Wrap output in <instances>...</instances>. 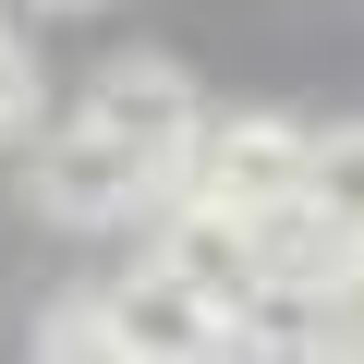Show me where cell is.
I'll return each mask as SVG.
<instances>
[{"label": "cell", "instance_id": "1", "mask_svg": "<svg viewBox=\"0 0 364 364\" xmlns=\"http://www.w3.org/2000/svg\"><path fill=\"white\" fill-rule=\"evenodd\" d=\"M304 158H316V122L243 109V122H195V146L170 158V182L231 207V219H279V207H304Z\"/></svg>", "mask_w": 364, "mask_h": 364}, {"label": "cell", "instance_id": "2", "mask_svg": "<svg viewBox=\"0 0 364 364\" xmlns=\"http://www.w3.org/2000/svg\"><path fill=\"white\" fill-rule=\"evenodd\" d=\"M146 182H170L158 158H134L122 134H97V122H73V134H49V158H37V219H61V231H109V219H134L146 207Z\"/></svg>", "mask_w": 364, "mask_h": 364}, {"label": "cell", "instance_id": "3", "mask_svg": "<svg viewBox=\"0 0 364 364\" xmlns=\"http://www.w3.org/2000/svg\"><path fill=\"white\" fill-rule=\"evenodd\" d=\"M85 122L170 170L182 146H195V122H207V109H195V73H182V61H146V49H134V61H109V73L85 85Z\"/></svg>", "mask_w": 364, "mask_h": 364}, {"label": "cell", "instance_id": "4", "mask_svg": "<svg viewBox=\"0 0 364 364\" xmlns=\"http://www.w3.org/2000/svg\"><path fill=\"white\" fill-rule=\"evenodd\" d=\"M158 267H170L182 291H207V304H255V291H267L255 219H231V207H207V195H182V207L158 219Z\"/></svg>", "mask_w": 364, "mask_h": 364}, {"label": "cell", "instance_id": "5", "mask_svg": "<svg viewBox=\"0 0 364 364\" xmlns=\"http://www.w3.org/2000/svg\"><path fill=\"white\" fill-rule=\"evenodd\" d=\"M109 340L122 352H231V304H207V291H182L158 255L109 291Z\"/></svg>", "mask_w": 364, "mask_h": 364}, {"label": "cell", "instance_id": "6", "mask_svg": "<svg viewBox=\"0 0 364 364\" xmlns=\"http://www.w3.org/2000/svg\"><path fill=\"white\" fill-rule=\"evenodd\" d=\"M304 207H316L340 243H364V122H328V134H316V158H304Z\"/></svg>", "mask_w": 364, "mask_h": 364}, {"label": "cell", "instance_id": "7", "mask_svg": "<svg viewBox=\"0 0 364 364\" xmlns=\"http://www.w3.org/2000/svg\"><path fill=\"white\" fill-rule=\"evenodd\" d=\"M316 352H352L364 364V255L340 267V279H316V328H304Z\"/></svg>", "mask_w": 364, "mask_h": 364}, {"label": "cell", "instance_id": "8", "mask_svg": "<svg viewBox=\"0 0 364 364\" xmlns=\"http://www.w3.org/2000/svg\"><path fill=\"white\" fill-rule=\"evenodd\" d=\"M37 352H122V340H109V291L49 304V316H37Z\"/></svg>", "mask_w": 364, "mask_h": 364}, {"label": "cell", "instance_id": "9", "mask_svg": "<svg viewBox=\"0 0 364 364\" xmlns=\"http://www.w3.org/2000/svg\"><path fill=\"white\" fill-rule=\"evenodd\" d=\"M25 109H37V49H25L13 25H0V134H13Z\"/></svg>", "mask_w": 364, "mask_h": 364}, {"label": "cell", "instance_id": "10", "mask_svg": "<svg viewBox=\"0 0 364 364\" xmlns=\"http://www.w3.org/2000/svg\"><path fill=\"white\" fill-rule=\"evenodd\" d=\"M49 13H85V0H49Z\"/></svg>", "mask_w": 364, "mask_h": 364}]
</instances>
